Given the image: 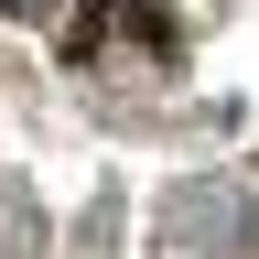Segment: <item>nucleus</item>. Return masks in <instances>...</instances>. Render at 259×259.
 Masks as SVG:
<instances>
[{
    "instance_id": "obj_1",
    "label": "nucleus",
    "mask_w": 259,
    "mask_h": 259,
    "mask_svg": "<svg viewBox=\"0 0 259 259\" xmlns=\"http://www.w3.org/2000/svg\"><path fill=\"white\" fill-rule=\"evenodd\" d=\"M65 65H141V76H173V65H184V32H173L162 0H76Z\"/></svg>"
},
{
    "instance_id": "obj_2",
    "label": "nucleus",
    "mask_w": 259,
    "mask_h": 259,
    "mask_svg": "<svg viewBox=\"0 0 259 259\" xmlns=\"http://www.w3.org/2000/svg\"><path fill=\"white\" fill-rule=\"evenodd\" d=\"M0 11H44V0H0Z\"/></svg>"
}]
</instances>
